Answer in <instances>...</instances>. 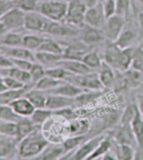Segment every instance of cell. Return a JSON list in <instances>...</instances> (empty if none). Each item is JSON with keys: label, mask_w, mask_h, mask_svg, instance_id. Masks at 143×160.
<instances>
[{"label": "cell", "mask_w": 143, "mask_h": 160, "mask_svg": "<svg viewBox=\"0 0 143 160\" xmlns=\"http://www.w3.org/2000/svg\"><path fill=\"white\" fill-rule=\"evenodd\" d=\"M42 127H37L18 143V158L34 159L50 143Z\"/></svg>", "instance_id": "6da1fadb"}, {"label": "cell", "mask_w": 143, "mask_h": 160, "mask_svg": "<svg viewBox=\"0 0 143 160\" xmlns=\"http://www.w3.org/2000/svg\"><path fill=\"white\" fill-rule=\"evenodd\" d=\"M67 0H40L36 11L52 21L63 22L67 12Z\"/></svg>", "instance_id": "7a4b0ae2"}, {"label": "cell", "mask_w": 143, "mask_h": 160, "mask_svg": "<svg viewBox=\"0 0 143 160\" xmlns=\"http://www.w3.org/2000/svg\"><path fill=\"white\" fill-rule=\"evenodd\" d=\"M67 12L63 22L82 27L84 25V16L88 8L85 2L83 0H67Z\"/></svg>", "instance_id": "3957f363"}, {"label": "cell", "mask_w": 143, "mask_h": 160, "mask_svg": "<svg viewBox=\"0 0 143 160\" xmlns=\"http://www.w3.org/2000/svg\"><path fill=\"white\" fill-rule=\"evenodd\" d=\"M66 81L89 91H99L104 88V86L99 79V73L94 72L80 75L72 73L67 78Z\"/></svg>", "instance_id": "277c9868"}, {"label": "cell", "mask_w": 143, "mask_h": 160, "mask_svg": "<svg viewBox=\"0 0 143 160\" xmlns=\"http://www.w3.org/2000/svg\"><path fill=\"white\" fill-rule=\"evenodd\" d=\"M126 25V18L120 14H114L106 19L101 28L105 39L110 42H116Z\"/></svg>", "instance_id": "5b68a950"}, {"label": "cell", "mask_w": 143, "mask_h": 160, "mask_svg": "<svg viewBox=\"0 0 143 160\" xmlns=\"http://www.w3.org/2000/svg\"><path fill=\"white\" fill-rule=\"evenodd\" d=\"M25 12L22 9L14 7L2 17H0L5 30L8 31H18L25 29Z\"/></svg>", "instance_id": "8992f818"}, {"label": "cell", "mask_w": 143, "mask_h": 160, "mask_svg": "<svg viewBox=\"0 0 143 160\" xmlns=\"http://www.w3.org/2000/svg\"><path fill=\"white\" fill-rule=\"evenodd\" d=\"M51 19L37 11L25 12V29L27 31L46 33Z\"/></svg>", "instance_id": "52a82bcc"}, {"label": "cell", "mask_w": 143, "mask_h": 160, "mask_svg": "<svg viewBox=\"0 0 143 160\" xmlns=\"http://www.w3.org/2000/svg\"><path fill=\"white\" fill-rule=\"evenodd\" d=\"M105 136L103 134H99L92 137L89 139H87L83 143L80 145L77 148H76V152H73L70 159L72 160H86L87 158L94 152L99 142L104 139Z\"/></svg>", "instance_id": "ba28073f"}, {"label": "cell", "mask_w": 143, "mask_h": 160, "mask_svg": "<svg viewBox=\"0 0 143 160\" xmlns=\"http://www.w3.org/2000/svg\"><path fill=\"white\" fill-rule=\"evenodd\" d=\"M106 21L102 3L99 2L96 5L87 8L84 16V24L93 27L101 29Z\"/></svg>", "instance_id": "9c48e42d"}, {"label": "cell", "mask_w": 143, "mask_h": 160, "mask_svg": "<svg viewBox=\"0 0 143 160\" xmlns=\"http://www.w3.org/2000/svg\"><path fill=\"white\" fill-rule=\"evenodd\" d=\"M105 39L101 29L84 24L81 31V41L88 46L100 43Z\"/></svg>", "instance_id": "30bf717a"}, {"label": "cell", "mask_w": 143, "mask_h": 160, "mask_svg": "<svg viewBox=\"0 0 143 160\" xmlns=\"http://www.w3.org/2000/svg\"><path fill=\"white\" fill-rule=\"evenodd\" d=\"M73 27L65 22L51 20L47 28L46 34L55 36H73L78 34V31L75 30Z\"/></svg>", "instance_id": "8fae6325"}, {"label": "cell", "mask_w": 143, "mask_h": 160, "mask_svg": "<svg viewBox=\"0 0 143 160\" xmlns=\"http://www.w3.org/2000/svg\"><path fill=\"white\" fill-rule=\"evenodd\" d=\"M18 141L15 138L0 136V159L18 157Z\"/></svg>", "instance_id": "7c38bea8"}, {"label": "cell", "mask_w": 143, "mask_h": 160, "mask_svg": "<svg viewBox=\"0 0 143 160\" xmlns=\"http://www.w3.org/2000/svg\"><path fill=\"white\" fill-rule=\"evenodd\" d=\"M0 52L11 58L25 59L28 61L36 62V55L33 51L24 47H3L0 46Z\"/></svg>", "instance_id": "4fadbf2b"}, {"label": "cell", "mask_w": 143, "mask_h": 160, "mask_svg": "<svg viewBox=\"0 0 143 160\" xmlns=\"http://www.w3.org/2000/svg\"><path fill=\"white\" fill-rule=\"evenodd\" d=\"M76 103V98L63 96L60 94H48L46 108L49 109L51 111H55L57 110H61L63 108L72 106Z\"/></svg>", "instance_id": "5bb4252c"}, {"label": "cell", "mask_w": 143, "mask_h": 160, "mask_svg": "<svg viewBox=\"0 0 143 160\" xmlns=\"http://www.w3.org/2000/svg\"><path fill=\"white\" fill-rule=\"evenodd\" d=\"M17 115L21 117H30L36 108L25 96L19 97L8 104Z\"/></svg>", "instance_id": "9a60e30c"}, {"label": "cell", "mask_w": 143, "mask_h": 160, "mask_svg": "<svg viewBox=\"0 0 143 160\" xmlns=\"http://www.w3.org/2000/svg\"><path fill=\"white\" fill-rule=\"evenodd\" d=\"M86 91H89L87 89L81 88L79 86L75 85L73 83H69V82H65L62 84H61L57 88H53L52 90L47 91L48 94H60L63 96L71 97V98H77Z\"/></svg>", "instance_id": "2e32d148"}, {"label": "cell", "mask_w": 143, "mask_h": 160, "mask_svg": "<svg viewBox=\"0 0 143 160\" xmlns=\"http://www.w3.org/2000/svg\"><path fill=\"white\" fill-rule=\"evenodd\" d=\"M66 153L63 144L51 143L34 159L36 160H56L60 159Z\"/></svg>", "instance_id": "e0dca14e"}, {"label": "cell", "mask_w": 143, "mask_h": 160, "mask_svg": "<svg viewBox=\"0 0 143 160\" xmlns=\"http://www.w3.org/2000/svg\"><path fill=\"white\" fill-rule=\"evenodd\" d=\"M57 66L62 67L67 71L76 75L85 74V73L92 72V69L89 68L83 61H79V60H72V59L62 58Z\"/></svg>", "instance_id": "ac0fdd59"}, {"label": "cell", "mask_w": 143, "mask_h": 160, "mask_svg": "<svg viewBox=\"0 0 143 160\" xmlns=\"http://www.w3.org/2000/svg\"><path fill=\"white\" fill-rule=\"evenodd\" d=\"M114 138L115 141L120 144H128L132 147L136 144L131 125H121V127L114 134Z\"/></svg>", "instance_id": "d6986e66"}, {"label": "cell", "mask_w": 143, "mask_h": 160, "mask_svg": "<svg viewBox=\"0 0 143 160\" xmlns=\"http://www.w3.org/2000/svg\"><path fill=\"white\" fill-rule=\"evenodd\" d=\"M137 31H136L135 28L127 26L126 24L123 31L115 42L121 47V49H124L127 47H133L136 41L137 40Z\"/></svg>", "instance_id": "ffe728a7"}, {"label": "cell", "mask_w": 143, "mask_h": 160, "mask_svg": "<svg viewBox=\"0 0 143 160\" xmlns=\"http://www.w3.org/2000/svg\"><path fill=\"white\" fill-rule=\"evenodd\" d=\"M0 75L3 77V76H10L25 84H34L31 80V75H30V71L23 70L17 67H13L11 68L4 69V70H0Z\"/></svg>", "instance_id": "44dd1931"}, {"label": "cell", "mask_w": 143, "mask_h": 160, "mask_svg": "<svg viewBox=\"0 0 143 160\" xmlns=\"http://www.w3.org/2000/svg\"><path fill=\"white\" fill-rule=\"evenodd\" d=\"M25 96L33 104L36 109L46 108V103H47V96H48V93L47 91L32 88L26 92Z\"/></svg>", "instance_id": "7402d4cb"}, {"label": "cell", "mask_w": 143, "mask_h": 160, "mask_svg": "<svg viewBox=\"0 0 143 160\" xmlns=\"http://www.w3.org/2000/svg\"><path fill=\"white\" fill-rule=\"evenodd\" d=\"M34 87H35L34 84H27L25 85V87L20 89H17V90L8 89L5 91L0 92V105H8L12 100L19 97L25 96L26 92Z\"/></svg>", "instance_id": "603a6c76"}, {"label": "cell", "mask_w": 143, "mask_h": 160, "mask_svg": "<svg viewBox=\"0 0 143 160\" xmlns=\"http://www.w3.org/2000/svg\"><path fill=\"white\" fill-rule=\"evenodd\" d=\"M135 47H130L127 48H124L121 50V55L116 64V68L121 70V71H126L130 69L132 66L133 62V56H134Z\"/></svg>", "instance_id": "cb8c5ba5"}, {"label": "cell", "mask_w": 143, "mask_h": 160, "mask_svg": "<svg viewBox=\"0 0 143 160\" xmlns=\"http://www.w3.org/2000/svg\"><path fill=\"white\" fill-rule=\"evenodd\" d=\"M131 125L133 133L135 135L138 152L143 153V118L141 116L139 111Z\"/></svg>", "instance_id": "d4e9b609"}, {"label": "cell", "mask_w": 143, "mask_h": 160, "mask_svg": "<svg viewBox=\"0 0 143 160\" xmlns=\"http://www.w3.org/2000/svg\"><path fill=\"white\" fill-rule=\"evenodd\" d=\"M121 50L122 49L116 42L108 41V43L105 46V53H104V59L105 62L110 64V66H116L119 57L121 55Z\"/></svg>", "instance_id": "484cf974"}, {"label": "cell", "mask_w": 143, "mask_h": 160, "mask_svg": "<svg viewBox=\"0 0 143 160\" xmlns=\"http://www.w3.org/2000/svg\"><path fill=\"white\" fill-rule=\"evenodd\" d=\"M35 55H36V62L42 64V66L47 67V68L57 66L58 62L62 59V55L45 52H36Z\"/></svg>", "instance_id": "4316f807"}, {"label": "cell", "mask_w": 143, "mask_h": 160, "mask_svg": "<svg viewBox=\"0 0 143 160\" xmlns=\"http://www.w3.org/2000/svg\"><path fill=\"white\" fill-rule=\"evenodd\" d=\"M36 125L34 124L30 117H22L17 122V138L16 140L19 142L20 140L28 136L30 132H32L34 130L37 128Z\"/></svg>", "instance_id": "83f0119b"}, {"label": "cell", "mask_w": 143, "mask_h": 160, "mask_svg": "<svg viewBox=\"0 0 143 160\" xmlns=\"http://www.w3.org/2000/svg\"><path fill=\"white\" fill-rule=\"evenodd\" d=\"M22 34L17 33L15 31L6 32L0 36V46L3 47H23Z\"/></svg>", "instance_id": "f1b7e54d"}, {"label": "cell", "mask_w": 143, "mask_h": 160, "mask_svg": "<svg viewBox=\"0 0 143 160\" xmlns=\"http://www.w3.org/2000/svg\"><path fill=\"white\" fill-rule=\"evenodd\" d=\"M99 77L104 88L110 87L116 82V74L112 69V66L105 61L103 62L101 68H99Z\"/></svg>", "instance_id": "f546056e"}, {"label": "cell", "mask_w": 143, "mask_h": 160, "mask_svg": "<svg viewBox=\"0 0 143 160\" xmlns=\"http://www.w3.org/2000/svg\"><path fill=\"white\" fill-rule=\"evenodd\" d=\"M64 50L65 47L62 46V44L56 42L52 39L46 37L36 52H45L53 53L58 55H63Z\"/></svg>", "instance_id": "4dcf8cb0"}, {"label": "cell", "mask_w": 143, "mask_h": 160, "mask_svg": "<svg viewBox=\"0 0 143 160\" xmlns=\"http://www.w3.org/2000/svg\"><path fill=\"white\" fill-rule=\"evenodd\" d=\"M53 111L47 108H37L30 118L36 126L42 127L43 125L51 119Z\"/></svg>", "instance_id": "1f68e13d"}, {"label": "cell", "mask_w": 143, "mask_h": 160, "mask_svg": "<svg viewBox=\"0 0 143 160\" xmlns=\"http://www.w3.org/2000/svg\"><path fill=\"white\" fill-rule=\"evenodd\" d=\"M65 82H67L66 80L57 79V78H54L45 75L42 79L39 80L38 82L35 84L34 88H38V89H41V90H44V91H49V90H52L53 88H57L61 84H62Z\"/></svg>", "instance_id": "d6a6232c"}, {"label": "cell", "mask_w": 143, "mask_h": 160, "mask_svg": "<svg viewBox=\"0 0 143 160\" xmlns=\"http://www.w3.org/2000/svg\"><path fill=\"white\" fill-rule=\"evenodd\" d=\"M112 148V142L109 137H105L99 144L98 145L95 150L92 152L86 160H94L98 158H101L107 152H109Z\"/></svg>", "instance_id": "836d02e7"}, {"label": "cell", "mask_w": 143, "mask_h": 160, "mask_svg": "<svg viewBox=\"0 0 143 160\" xmlns=\"http://www.w3.org/2000/svg\"><path fill=\"white\" fill-rule=\"evenodd\" d=\"M87 52H88L86 50L83 49L82 47H76V46H68V47H65L62 58L83 61V57Z\"/></svg>", "instance_id": "e575fe53"}, {"label": "cell", "mask_w": 143, "mask_h": 160, "mask_svg": "<svg viewBox=\"0 0 143 160\" xmlns=\"http://www.w3.org/2000/svg\"><path fill=\"white\" fill-rule=\"evenodd\" d=\"M46 37L36 36L33 34H27L23 36V47L31 51H37Z\"/></svg>", "instance_id": "d590c367"}, {"label": "cell", "mask_w": 143, "mask_h": 160, "mask_svg": "<svg viewBox=\"0 0 143 160\" xmlns=\"http://www.w3.org/2000/svg\"><path fill=\"white\" fill-rule=\"evenodd\" d=\"M117 143V151L116 154L118 159L123 160H132L136 158L135 150L133 147L128 144Z\"/></svg>", "instance_id": "8d00e7d4"}, {"label": "cell", "mask_w": 143, "mask_h": 160, "mask_svg": "<svg viewBox=\"0 0 143 160\" xmlns=\"http://www.w3.org/2000/svg\"><path fill=\"white\" fill-rule=\"evenodd\" d=\"M83 62L90 69L100 68L103 63L101 57L96 52H88L83 58Z\"/></svg>", "instance_id": "74e56055"}, {"label": "cell", "mask_w": 143, "mask_h": 160, "mask_svg": "<svg viewBox=\"0 0 143 160\" xmlns=\"http://www.w3.org/2000/svg\"><path fill=\"white\" fill-rule=\"evenodd\" d=\"M88 138H87V136L85 134H83V135H74L67 138L66 140L62 142L65 151H66V152L73 151L76 148H77L81 144L83 143Z\"/></svg>", "instance_id": "f35d334b"}, {"label": "cell", "mask_w": 143, "mask_h": 160, "mask_svg": "<svg viewBox=\"0 0 143 160\" xmlns=\"http://www.w3.org/2000/svg\"><path fill=\"white\" fill-rule=\"evenodd\" d=\"M0 135L16 139L17 122L0 121Z\"/></svg>", "instance_id": "ab89813d"}, {"label": "cell", "mask_w": 143, "mask_h": 160, "mask_svg": "<svg viewBox=\"0 0 143 160\" xmlns=\"http://www.w3.org/2000/svg\"><path fill=\"white\" fill-rule=\"evenodd\" d=\"M21 118V116L14 112L10 105H0V121L18 122Z\"/></svg>", "instance_id": "60d3db41"}, {"label": "cell", "mask_w": 143, "mask_h": 160, "mask_svg": "<svg viewBox=\"0 0 143 160\" xmlns=\"http://www.w3.org/2000/svg\"><path fill=\"white\" fill-rule=\"evenodd\" d=\"M89 128V122L88 120L83 119L80 121H74L70 125V132L72 135H83L88 132Z\"/></svg>", "instance_id": "b9f144b4"}, {"label": "cell", "mask_w": 143, "mask_h": 160, "mask_svg": "<svg viewBox=\"0 0 143 160\" xmlns=\"http://www.w3.org/2000/svg\"><path fill=\"white\" fill-rule=\"evenodd\" d=\"M138 112L136 104H131L125 109L121 119V125H131Z\"/></svg>", "instance_id": "7bdbcfd3"}, {"label": "cell", "mask_w": 143, "mask_h": 160, "mask_svg": "<svg viewBox=\"0 0 143 160\" xmlns=\"http://www.w3.org/2000/svg\"><path fill=\"white\" fill-rule=\"evenodd\" d=\"M70 74H72L71 72L67 71L66 69L61 66H55L46 68V75L57 78V79L66 80L67 78Z\"/></svg>", "instance_id": "ee69618b"}, {"label": "cell", "mask_w": 143, "mask_h": 160, "mask_svg": "<svg viewBox=\"0 0 143 160\" xmlns=\"http://www.w3.org/2000/svg\"><path fill=\"white\" fill-rule=\"evenodd\" d=\"M30 75H31V80L34 84H36L39 80L42 79V78L46 75V68L44 66L38 62H34L30 70Z\"/></svg>", "instance_id": "f6af8a7d"}, {"label": "cell", "mask_w": 143, "mask_h": 160, "mask_svg": "<svg viewBox=\"0 0 143 160\" xmlns=\"http://www.w3.org/2000/svg\"><path fill=\"white\" fill-rule=\"evenodd\" d=\"M40 0H14V6L25 12L35 11Z\"/></svg>", "instance_id": "bcb514c9"}, {"label": "cell", "mask_w": 143, "mask_h": 160, "mask_svg": "<svg viewBox=\"0 0 143 160\" xmlns=\"http://www.w3.org/2000/svg\"><path fill=\"white\" fill-rule=\"evenodd\" d=\"M132 68L136 69L138 71L143 72V48L141 47H135Z\"/></svg>", "instance_id": "7dc6e473"}, {"label": "cell", "mask_w": 143, "mask_h": 160, "mask_svg": "<svg viewBox=\"0 0 143 160\" xmlns=\"http://www.w3.org/2000/svg\"><path fill=\"white\" fill-rule=\"evenodd\" d=\"M3 80L7 88L8 89H11V90L20 89V88H23L24 87H25V85H27V84H25V83L19 82V80L10 77V76H3Z\"/></svg>", "instance_id": "c3c4849f"}, {"label": "cell", "mask_w": 143, "mask_h": 160, "mask_svg": "<svg viewBox=\"0 0 143 160\" xmlns=\"http://www.w3.org/2000/svg\"><path fill=\"white\" fill-rule=\"evenodd\" d=\"M129 10L130 0H116V14L126 19Z\"/></svg>", "instance_id": "681fc988"}, {"label": "cell", "mask_w": 143, "mask_h": 160, "mask_svg": "<svg viewBox=\"0 0 143 160\" xmlns=\"http://www.w3.org/2000/svg\"><path fill=\"white\" fill-rule=\"evenodd\" d=\"M102 4L106 19L116 14V0H106Z\"/></svg>", "instance_id": "f907efd6"}, {"label": "cell", "mask_w": 143, "mask_h": 160, "mask_svg": "<svg viewBox=\"0 0 143 160\" xmlns=\"http://www.w3.org/2000/svg\"><path fill=\"white\" fill-rule=\"evenodd\" d=\"M53 115L56 116H62L63 118H66L67 120H74L77 116V113L73 111L72 109L70 107L63 108V109H61V110H57V111H53Z\"/></svg>", "instance_id": "816d5d0a"}, {"label": "cell", "mask_w": 143, "mask_h": 160, "mask_svg": "<svg viewBox=\"0 0 143 160\" xmlns=\"http://www.w3.org/2000/svg\"><path fill=\"white\" fill-rule=\"evenodd\" d=\"M11 59L14 62V67H17V68L23 69V70H26V71H30L34 63L33 62L28 61V60H25V59H17V58H11Z\"/></svg>", "instance_id": "f5cc1de1"}, {"label": "cell", "mask_w": 143, "mask_h": 160, "mask_svg": "<svg viewBox=\"0 0 143 160\" xmlns=\"http://www.w3.org/2000/svg\"><path fill=\"white\" fill-rule=\"evenodd\" d=\"M13 67H14V64L11 58L3 53H0V70L11 68Z\"/></svg>", "instance_id": "db71d44e"}, {"label": "cell", "mask_w": 143, "mask_h": 160, "mask_svg": "<svg viewBox=\"0 0 143 160\" xmlns=\"http://www.w3.org/2000/svg\"><path fill=\"white\" fill-rule=\"evenodd\" d=\"M14 1H5V0H0V17H2L10 9L14 8Z\"/></svg>", "instance_id": "11a10c76"}, {"label": "cell", "mask_w": 143, "mask_h": 160, "mask_svg": "<svg viewBox=\"0 0 143 160\" xmlns=\"http://www.w3.org/2000/svg\"><path fill=\"white\" fill-rule=\"evenodd\" d=\"M136 106L139 112H140L141 116H142L143 118V94H138L136 97Z\"/></svg>", "instance_id": "9f6ffc18"}, {"label": "cell", "mask_w": 143, "mask_h": 160, "mask_svg": "<svg viewBox=\"0 0 143 160\" xmlns=\"http://www.w3.org/2000/svg\"><path fill=\"white\" fill-rule=\"evenodd\" d=\"M100 159L103 160H116L118 159L117 158V156H116V153H113V152H111V150H110L109 152H107L105 153L103 157L100 158Z\"/></svg>", "instance_id": "6f0895ef"}, {"label": "cell", "mask_w": 143, "mask_h": 160, "mask_svg": "<svg viewBox=\"0 0 143 160\" xmlns=\"http://www.w3.org/2000/svg\"><path fill=\"white\" fill-rule=\"evenodd\" d=\"M83 1L85 2L86 5H87L88 8H90V7L96 5L97 3L99 2V0H83Z\"/></svg>", "instance_id": "680465c9"}, {"label": "cell", "mask_w": 143, "mask_h": 160, "mask_svg": "<svg viewBox=\"0 0 143 160\" xmlns=\"http://www.w3.org/2000/svg\"><path fill=\"white\" fill-rule=\"evenodd\" d=\"M138 24H139V27L143 32V11L141 12L138 15Z\"/></svg>", "instance_id": "91938a15"}, {"label": "cell", "mask_w": 143, "mask_h": 160, "mask_svg": "<svg viewBox=\"0 0 143 160\" xmlns=\"http://www.w3.org/2000/svg\"><path fill=\"white\" fill-rule=\"evenodd\" d=\"M7 31L5 30V28H4V25H3V22L1 21V19H0V36L3 35L4 33H6Z\"/></svg>", "instance_id": "94428289"}, {"label": "cell", "mask_w": 143, "mask_h": 160, "mask_svg": "<svg viewBox=\"0 0 143 160\" xmlns=\"http://www.w3.org/2000/svg\"><path fill=\"white\" fill-rule=\"evenodd\" d=\"M137 1L141 3V5L143 6V0H137Z\"/></svg>", "instance_id": "6125c7cd"}, {"label": "cell", "mask_w": 143, "mask_h": 160, "mask_svg": "<svg viewBox=\"0 0 143 160\" xmlns=\"http://www.w3.org/2000/svg\"><path fill=\"white\" fill-rule=\"evenodd\" d=\"M105 1H106V0H99V2H100V3H104Z\"/></svg>", "instance_id": "be15d7a7"}, {"label": "cell", "mask_w": 143, "mask_h": 160, "mask_svg": "<svg viewBox=\"0 0 143 160\" xmlns=\"http://www.w3.org/2000/svg\"><path fill=\"white\" fill-rule=\"evenodd\" d=\"M5 1H14V0H5Z\"/></svg>", "instance_id": "e7e4bbea"}, {"label": "cell", "mask_w": 143, "mask_h": 160, "mask_svg": "<svg viewBox=\"0 0 143 160\" xmlns=\"http://www.w3.org/2000/svg\"><path fill=\"white\" fill-rule=\"evenodd\" d=\"M0 136H1V135H0Z\"/></svg>", "instance_id": "03108f58"}]
</instances>
